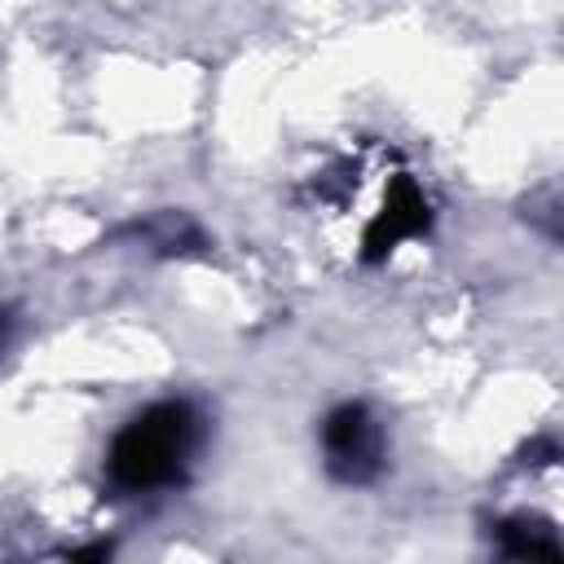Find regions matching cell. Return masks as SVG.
<instances>
[{
	"label": "cell",
	"mask_w": 564,
	"mask_h": 564,
	"mask_svg": "<svg viewBox=\"0 0 564 564\" xmlns=\"http://www.w3.org/2000/svg\"><path fill=\"white\" fill-rule=\"evenodd\" d=\"M4 326H9V322H4V317H0V335H4Z\"/></svg>",
	"instance_id": "4"
},
{
	"label": "cell",
	"mask_w": 564,
	"mask_h": 564,
	"mask_svg": "<svg viewBox=\"0 0 564 564\" xmlns=\"http://www.w3.org/2000/svg\"><path fill=\"white\" fill-rule=\"evenodd\" d=\"M300 212L322 251L348 269H375L436 220L419 167L388 141L357 137L300 176Z\"/></svg>",
	"instance_id": "1"
},
{
	"label": "cell",
	"mask_w": 564,
	"mask_h": 564,
	"mask_svg": "<svg viewBox=\"0 0 564 564\" xmlns=\"http://www.w3.org/2000/svg\"><path fill=\"white\" fill-rule=\"evenodd\" d=\"M207 441V419L194 401L172 397L137 410L106 449V485L119 498H150L189 480Z\"/></svg>",
	"instance_id": "2"
},
{
	"label": "cell",
	"mask_w": 564,
	"mask_h": 564,
	"mask_svg": "<svg viewBox=\"0 0 564 564\" xmlns=\"http://www.w3.org/2000/svg\"><path fill=\"white\" fill-rule=\"evenodd\" d=\"M322 463L339 485H370L388 467V432L361 401H344L322 419Z\"/></svg>",
	"instance_id": "3"
}]
</instances>
